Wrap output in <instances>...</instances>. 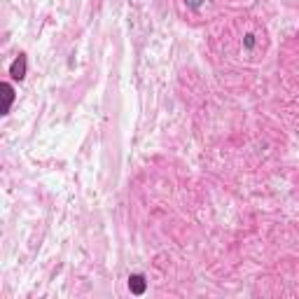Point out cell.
<instances>
[{"mask_svg": "<svg viewBox=\"0 0 299 299\" xmlns=\"http://www.w3.org/2000/svg\"><path fill=\"white\" fill-rule=\"evenodd\" d=\"M129 290H131V295H136V297L145 295V290H147V281H145L143 273H131L129 276Z\"/></svg>", "mask_w": 299, "mask_h": 299, "instance_id": "7a4b0ae2", "label": "cell"}, {"mask_svg": "<svg viewBox=\"0 0 299 299\" xmlns=\"http://www.w3.org/2000/svg\"><path fill=\"white\" fill-rule=\"evenodd\" d=\"M187 2V7H192V10H199L201 5H204V0H185Z\"/></svg>", "mask_w": 299, "mask_h": 299, "instance_id": "5b68a950", "label": "cell"}, {"mask_svg": "<svg viewBox=\"0 0 299 299\" xmlns=\"http://www.w3.org/2000/svg\"><path fill=\"white\" fill-rule=\"evenodd\" d=\"M2 89H5V112L2 115H7L14 103V89H12V84H2Z\"/></svg>", "mask_w": 299, "mask_h": 299, "instance_id": "3957f363", "label": "cell"}, {"mask_svg": "<svg viewBox=\"0 0 299 299\" xmlns=\"http://www.w3.org/2000/svg\"><path fill=\"white\" fill-rule=\"evenodd\" d=\"M243 47H246L248 52L255 47V35H252V33H246V38H243Z\"/></svg>", "mask_w": 299, "mask_h": 299, "instance_id": "277c9868", "label": "cell"}, {"mask_svg": "<svg viewBox=\"0 0 299 299\" xmlns=\"http://www.w3.org/2000/svg\"><path fill=\"white\" fill-rule=\"evenodd\" d=\"M26 73H28V59H26V54H19L12 61V65H10V75H12V79L21 82V79L26 78Z\"/></svg>", "mask_w": 299, "mask_h": 299, "instance_id": "6da1fadb", "label": "cell"}]
</instances>
